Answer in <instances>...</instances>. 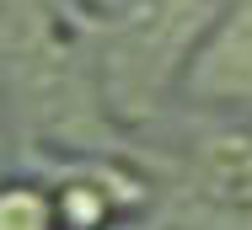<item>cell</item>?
Masks as SVG:
<instances>
[{
  "mask_svg": "<svg viewBox=\"0 0 252 230\" xmlns=\"http://www.w3.org/2000/svg\"><path fill=\"white\" fill-rule=\"evenodd\" d=\"M231 59H242L231 91H252V0H242V5L225 16V27H220V38H215V48H209V64H204L199 81H204V86H215L220 70H225Z\"/></svg>",
  "mask_w": 252,
  "mask_h": 230,
  "instance_id": "1",
  "label": "cell"
},
{
  "mask_svg": "<svg viewBox=\"0 0 252 230\" xmlns=\"http://www.w3.org/2000/svg\"><path fill=\"white\" fill-rule=\"evenodd\" d=\"M0 230H49V209H43V198L27 193V187L0 193Z\"/></svg>",
  "mask_w": 252,
  "mask_h": 230,
  "instance_id": "2",
  "label": "cell"
}]
</instances>
